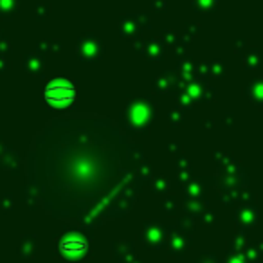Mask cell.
Returning <instances> with one entry per match:
<instances>
[{
  "instance_id": "obj_1",
  "label": "cell",
  "mask_w": 263,
  "mask_h": 263,
  "mask_svg": "<svg viewBox=\"0 0 263 263\" xmlns=\"http://www.w3.org/2000/svg\"><path fill=\"white\" fill-rule=\"evenodd\" d=\"M76 97V90L65 79L50 81L45 89V99L49 101L52 107H67Z\"/></svg>"
},
{
  "instance_id": "obj_2",
  "label": "cell",
  "mask_w": 263,
  "mask_h": 263,
  "mask_svg": "<svg viewBox=\"0 0 263 263\" xmlns=\"http://www.w3.org/2000/svg\"><path fill=\"white\" fill-rule=\"evenodd\" d=\"M62 249L63 252H67V254H76V252H81L85 251V243L78 238H67V240L62 243Z\"/></svg>"
}]
</instances>
